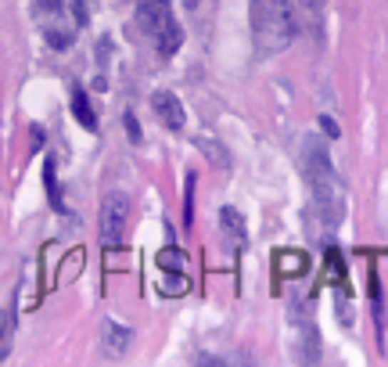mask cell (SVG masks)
Listing matches in <instances>:
<instances>
[{
  "label": "cell",
  "instance_id": "1",
  "mask_svg": "<svg viewBox=\"0 0 388 367\" xmlns=\"http://www.w3.org/2000/svg\"><path fill=\"white\" fill-rule=\"evenodd\" d=\"M299 166H302V176H306V188L313 195V206L320 213H327V220L335 223L342 216V184H338V173H335L331 155H327L320 137H306L302 141Z\"/></svg>",
  "mask_w": 388,
  "mask_h": 367
},
{
  "label": "cell",
  "instance_id": "2",
  "mask_svg": "<svg viewBox=\"0 0 388 367\" xmlns=\"http://www.w3.org/2000/svg\"><path fill=\"white\" fill-rule=\"evenodd\" d=\"M252 33L255 47L266 54H277L295 36V15L287 0H252Z\"/></svg>",
  "mask_w": 388,
  "mask_h": 367
},
{
  "label": "cell",
  "instance_id": "3",
  "mask_svg": "<svg viewBox=\"0 0 388 367\" xmlns=\"http://www.w3.org/2000/svg\"><path fill=\"white\" fill-rule=\"evenodd\" d=\"M137 15H141L144 29L155 36V44H158V51H162L165 58L180 51L183 29L176 26V19H173V11H169V0H141V4H137Z\"/></svg>",
  "mask_w": 388,
  "mask_h": 367
},
{
  "label": "cell",
  "instance_id": "4",
  "mask_svg": "<svg viewBox=\"0 0 388 367\" xmlns=\"http://www.w3.org/2000/svg\"><path fill=\"white\" fill-rule=\"evenodd\" d=\"M126 216H130V198L123 191H112L101 206V241L105 245H119L123 231H126Z\"/></svg>",
  "mask_w": 388,
  "mask_h": 367
},
{
  "label": "cell",
  "instance_id": "5",
  "mask_svg": "<svg viewBox=\"0 0 388 367\" xmlns=\"http://www.w3.org/2000/svg\"><path fill=\"white\" fill-rule=\"evenodd\" d=\"M151 109H155V116L169 126V130H180L183 126V105H180V98L173 94V90H155L151 94Z\"/></svg>",
  "mask_w": 388,
  "mask_h": 367
},
{
  "label": "cell",
  "instance_id": "6",
  "mask_svg": "<svg viewBox=\"0 0 388 367\" xmlns=\"http://www.w3.org/2000/svg\"><path fill=\"white\" fill-rule=\"evenodd\" d=\"M130 342H133V331H130V328H123L119 321H105V328H101V346H105V356H108V360L126 356Z\"/></svg>",
  "mask_w": 388,
  "mask_h": 367
},
{
  "label": "cell",
  "instance_id": "7",
  "mask_svg": "<svg viewBox=\"0 0 388 367\" xmlns=\"http://www.w3.org/2000/svg\"><path fill=\"white\" fill-rule=\"evenodd\" d=\"M220 220H223V231H227L238 245H248V227H245V216H241L234 206H223Z\"/></svg>",
  "mask_w": 388,
  "mask_h": 367
},
{
  "label": "cell",
  "instance_id": "8",
  "mask_svg": "<svg viewBox=\"0 0 388 367\" xmlns=\"http://www.w3.org/2000/svg\"><path fill=\"white\" fill-rule=\"evenodd\" d=\"M44 188H47V198H51V209L61 213L65 202H61V191H58V169H54V159L44 162Z\"/></svg>",
  "mask_w": 388,
  "mask_h": 367
},
{
  "label": "cell",
  "instance_id": "9",
  "mask_svg": "<svg viewBox=\"0 0 388 367\" xmlns=\"http://www.w3.org/2000/svg\"><path fill=\"white\" fill-rule=\"evenodd\" d=\"M72 116L79 119L83 130H97V116H93V109H90V101H86L83 90H76V94H72Z\"/></svg>",
  "mask_w": 388,
  "mask_h": 367
},
{
  "label": "cell",
  "instance_id": "10",
  "mask_svg": "<svg viewBox=\"0 0 388 367\" xmlns=\"http://www.w3.org/2000/svg\"><path fill=\"white\" fill-rule=\"evenodd\" d=\"M277 259H280L284 273H306V256L302 252H277Z\"/></svg>",
  "mask_w": 388,
  "mask_h": 367
},
{
  "label": "cell",
  "instance_id": "11",
  "mask_svg": "<svg viewBox=\"0 0 388 367\" xmlns=\"http://www.w3.org/2000/svg\"><path fill=\"white\" fill-rule=\"evenodd\" d=\"M327 278L331 281H345V263H342V252L338 248H327Z\"/></svg>",
  "mask_w": 388,
  "mask_h": 367
},
{
  "label": "cell",
  "instance_id": "12",
  "mask_svg": "<svg viewBox=\"0 0 388 367\" xmlns=\"http://www.w3.org/2000/svg\"><path fill=\"white\" fill-rule=\"evenodd\" d=\"M194 176H198V173H187V191H183V223L187 227L194 220Z\"/></svg>",
  "mask_w": 388,
  "mask_h": 367
},
{
  "label": "cell",
  "instance_id": "13",
  "mask_svg": "<svg viewBox=\"0 0 388 367\" xmlns=\"http://www.w3.org/2000/svg\"><path fill=\"white\" fill-rule=\"evenodd\" d=\"M158 266L169 270V273L180 270V266H183V252H176V248H162V252H158Z\"/></svg>",
  "mask_w": 388,
  "mask_h": 367
},
{
  "label": "cell",
  "instance_id": "14",
  "mask_svg": "<svg viewBox=\"0 0 388 367\" xmlns=\"http://www.w3.org/2000/svg\"><path fill=\"white\" fill-rule=\"evenodd\" d=\"M0 321H4V324H0V356H4V338L11 342V328H15V306H8Z\"/></svg>",
  "mask_w": 388,
  "mask_h": 367
},
{
  "label": "cell",
  "instance_id": "15",
  "mask_svg": "<svg viewBox=\"0 0 388 367\" xmlns=\"http://www.w3.org/2000/svg\"><path fill=\"white\" fill-rule=\"evenodd\" d=\"M44 36H47V44H51L54 51H65V47H72V36H68V33H61V29H44Z\"/></svg>",
  "mask_w": 388,
  "mask_h": 367
},
{
  "label": "cell",
  "instance_id": "16",
  "mask_svg": "<svg viewBox=\"0 0 388 367\" xmlns=\"http://www.w3.org/2000/svg\"><path fill=\"white\" fill-rule=\"evenodd\" d=\"M165 292H169V296H183V292H187V278H183L180 270H173V278L165 281Z\"/></svg>",
  "mask_w": 388,
  "mask_h": 367
},
{
  "label": "cell",
  "instance_id": "17",
  "mask_svg": "<svg viewBox=\"0 0 388 367\" xmlns=\"http://www.w3.org/2000/svg\"><path fill=\"white\" fill-rule=\"evenodd\" d=\"M198 144H202V151H205V155H213L220 166H227V155L220 151V144H216V141H209V137H198Z\"/></svg>",
  "mask_w": 388,
  "mask_h": 367
},
{
  "label": "cell",
  "instance_id": "18",
  "mask_svg": "<svg viewBox=\"0 0 388 367\" xmlns=\"http://www.w3.org/2000/svg\"><path fill=\"white\" fill-rule=\"evenodd\" d=\"M72 15H76V26H86V22H90V8H86V0H72Z\"/></svg>",
  "mask_w": 388,
  "mask_h": 367
},
{
  "label": "cell",
  "instance_id": "19",
  "mask_svg": "<svg viewBox=\"0 0 388 367\" xmlns=\"http://www.w3.org/2000/svg\"><path fill=\"white\" fill-rule=\"evenodd\" d=\"M123 123H126V134H130V141H141V126H137L133 112H126V116H123Z\"/></svg>",
  "mask_w": 388,
  "mask_h": 367
},
{
  "label": "cell",
  "instance_id": "20",
  "mask_svg": "<svg viewBox=\"0 0 388 367\" xmlns=\"http://www.w3.org/2000/svg\"><path fill=\"white\" fill-rule=\"evenodd\" d=\"M320 130H324L327 137H338V123H335V119H327V116L320 119Z\"/></svg>",
  "mask_w": 388,
  "mask_h": 367
},
{
  "label": "cell",
  "instance_id": "21",
  "mask_svg": "<svg viewBox=\"0 0 388 367\" xmlns=\"http://www.w3.org/2000/svg\"><path fill=\"white\" fill-rule=\"evenodd\" d=\"M33 144H36V148L44 144V130H40V126H33Z\"/></svg>",
  "mask_w": 388,
  "mask_h": 367
}]
</instances>
